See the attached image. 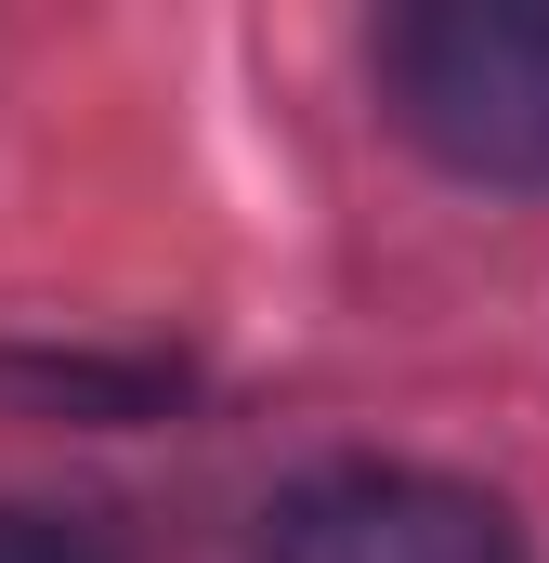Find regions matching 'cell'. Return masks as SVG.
Wrapping results in <instances>:
<instances>
[{"mask_svg":"<svg viewBox=\"0 0 549 563\" xmlns=\"http://www.w3.org/2000/svg\"><path fill=\"white\" fill-rule=\"evenodd\" d=\"M0 563H105L79 525H53V511H0Z\"/></svg>","mask_w":549,"mask_h":563,"instance_id":"3957f363","label":"cell"},{"mask_svg":"<svg viewBox=\"0 0 549 563\" xmlns=\"http://www.w3.org/2000/svg\"><path fill=\"white\" fill-rule=\"evenodd\" d=\"M262 563H524V525L484 485L340 459V472H301L262 511Z\"/></svg>","mask_w":549,"mask_h":563,"instance_id":"7a4b0ae2","label":"cell"},{"mask_svg":"<svg viewBox=\"0 0 549 563\" xmlns=\"http://www.w3.org/2000/svg\"><path fill=\"white\" fill-rule=\"evenodd\" d=\"M380 92L445 170L549 184V0H418V13H393Z\"/></svg>","mask_w":549,"mask_h":563,"instance_id":"6da1fadb","label":"cell"}]
</instances>
